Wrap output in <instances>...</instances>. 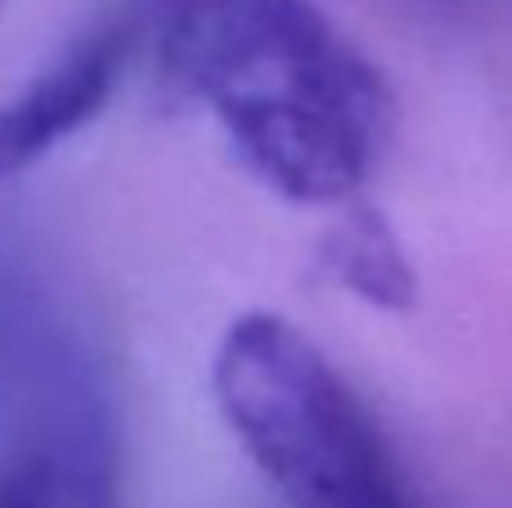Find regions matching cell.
<instances>
[{
	"instance_id": "cell-1",
	"label": "cell",
	"mask_w": 512,
	"mask_h": 508,
	"mask_svg": "<svg viewBox=\"0 0 512 508\" xmlns=\"http://www.w3.org/2000/svg\"><path fill=\"white\" fill-rule=\"evenodd\" d=\"M135 41L297 207L351 203L396 126L387 72L315 0H144Z\"/></svg>"
},
{
	"instance_id": "cell-2",
	"label": "cell",
	"mask_w": 512,
	"mask_h": 508,
	"mask_svg": "<svg viewBox=\"0 0 512 508\" xmlns=\"http://www.w3.org/2000/svg\"><path fill=\"white\" fill-rule=\"evenodd\" d=\"M212 401L288 508H423L378 419L279 311H243L212 351Z\"/></svg>"
},
{
	"instance_id": "cell-3",
	"label": "cell",
	"mask_w": 512,
	"mask_h": 508,
	"mask_svg": "<svg viewBox=\"0 0 512 508\" xmlns=\"http://www.w3.org/2000/svg\"><path fill=\"white\" fill-rule=\"evenodd\" d=\"M135 50V14L104 18L72 36L45 68H36L9 99H0V180L45 162L59 144L86 131L122 86Z\"/></svg>"
},
{
	"instance_id": "cell-4",
	"label": "cell",
	"mask_w": 512,
	"mask_h": 508,
	"mask_svg": "<svg viewBox=\"0 0 512 508\" xmlns=\"http://www.w3.org/2000/svg\"><path fill=\"white\" fill-rule=\"evenodd\" d=\"M0 508H117L113 455L95 432H41L0 459Z\"/></svg>"
},
{
	"instance_id": "cell-5",
	"label": "cell",
	"mask_w": 512,
	"mask_h": 508,
	"mask_svg": "<svg viewBox=\"0 0 512 508\" xmlns=\"http://www.w3.org/2000/svg\"><path fill=\"white\" fill-rule=\"evenodd\" d=\"M324 270L373 311H409L418 302V275L400 234L369 203H351L319 243Z\"/></svg>"
},
{
	"instance_id": "cell-6",
	"label": "cell",
	"mask_w": 512,
	"mask_h": 508,
	"mask_svg": "<svg viewBox=\"0 0 512 508\" xmlns=\"http://www.w3.org/2000/svg\"><path fill=\"white\" fill-rule=\"evenodd\" d=\"M0 5H5V0H0Z\"/></svg>"
}]
</instances>
